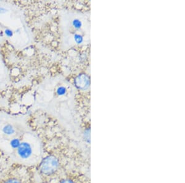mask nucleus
<instances>
[{
    "instance_id": "1",
    "label": "nucleus",
    "mask_w": 185,
    "mask_h": 183,
    "mask_svg": "<svg viewBox=\"0 0 185 183\" xmlns=\"http://www.w3.org/2000/svg\"><path fill=\"white\" fill-rule=\"evenodd\" d=\"M35 173L33 166L12 162L6 156L0 160V183H35Z\"/></svg>"
},
{
    "instance_id": "2",
    "label": "nucleus",
    "mask_w": 185,
    "mask_h": 183,
    "mask_svg": "<svg viewBox=\"0 0 185 183\" xmlns=\"http://www.w3.org/2000/svg\"><path fill=\"white\" fill-rule=\"evenodd\" d=\"M33 145L28 141H22L19 147L16 149V154L22 160L30 159L33 155Z\"/></svg>"
},
{
    "instance_id": "3",
    "label": "nucleus",
    "mask_w": 185,
    "mask_h": 183,
    "mask_svg": "<svg viewBox=\"0 0 185 183\" xmlns=\"http://www.w3.org/2000/svg\"><path fill=\"white\" fill-rule=\"evenodd\" d=\"M4 132L7 135H12L14 133V129L13 128V127L11 125H8L6 126L5 128H4Z\"/></svg>"
},
{
    "instance_id": "4",
    "label": "nucleus",
    "mask_w": 185,
    "mask_h": 183,
    "mask_svg": "<svg viewBox=\"0 0 185 183\" xmlns=\"http://www.w3.org/2000/svg\"><path fill=\"white\" fill-rule=\"evenodd\" d=\"M59 183H75L74 181L70 177H65L61 179Z\"/></svg>"
},
{
    "instance_id": "5",
    "label": "nucleus",
    "mask_w": 185,
    "mask_h": 183,
    "mask_svg": "<svg viewBox=\"0 0 185 183\" xmlns=\"http://www.w3.org/2000/svg\"><path fill=\"white\" fill-rule=\"evenodd\" d=\"M5 152L0 149V160H1L3 157H5Z\"/></svg>"
}]
</instances>
